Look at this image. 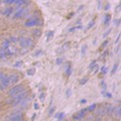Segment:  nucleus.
Listing matches in <instances>:
<instances>
[{
  "instance_id": "f257e3e1",
  "label": "nucleus",
  "mask_w": 121,
  "mask_h": 121,
  "mask_svg": "<svg viewBox=\"0 0 121 121\" xmlns=\"http://www.w3.org/2000/svg\"><path fill=\"white\" fill-rule=\"evenodd\" d=\"M26 96H27V91H26L25 89L23 91H21L20 93H18L16 94L15 96L13 97H9V99L7 100V104H10V105H12V106H17L18 104H20V102L22 100H24Z\"/></svg>"
},
{
  "instance_id": "f03ea898",
  "label": "nucleus",
  "mask_w": 121,
  "mask_h": 121,
  "mask_svg": "<svg viewBox=\"0 0 121 121\" xmlns=\"http://www.w3.org/2000/svg\"><path fill=\"white\" fill-rule=\"evenodd\" d=\"M18 43L21 48H29L32 45V40L28 39V37H25V36H20L18 37Z\"/></svg>"
},
{
  "instance_id": "7ed1b4c3",
  "label": "nucleus",
  "mask_w": 121,
  "mask_h": 121,
  "mask_svg": "<svg viewBox=\"0 0 121 121\" xmlns=\"http://www.w3.org/2000/svg\"><path fill=\"white\" fill-rule=\"evenodd\" d=\"M36 25H43V21L37 17H30L25 21V26H27V27H31V26H36Z\"/></svg>"
},
{
  "instance_id": "20e7f679",
  "label": "nucleus",
  "mask_w": 121,
  "mask_h": 121,
  "mask_svg": "<svg viewBox=\"0 0 121 121\" xmlns=\"http://www.w3.org/2000/svg\"><path fill=\"white\" fill-rule=\"evenodd\" d=\"M24 90V87L22 86V85H16V86H13L12 88H11L9 90V92H8V96L9 97H13L15 96L16 94L18 93H20L21 91H23Z\"/></svg>"
},
{
  "instance_id": "39448f33",
  "label": "nucleus",
  "mask_w": 121,
  "mask_h": 121,
  "mask_svg": "<svg viewBox=\"0 0 121 121\" xmlns=\"http://www.w3.org/2000/svg\"><path fill=\"white\" fill-rule=\"evenodd\" d=\"M28 11H29V8H27V7H25V6L20 7V8L18 9V10L16 11V12H15L14 16H13V19H18V18L23 17L24 15L28 12Z\"/></svg>"
},
{
  "instance_id": "423d86ee",
  "label": "nucleus",
  "mask_w": 121,
  "mask_h": 121,
  "mask_svg": "<svg viewBox=\"0 0 121 121\" xmlns=\"http://www.w3.org/2000/svg\"><path fill=\"white\" fill-rule=\"evenodd\" d=\"M22 114L21 113H18V112H13V113H11V114L7 117L6 120L7 121H21V120H23L22 119Z\"/></svg>"
},
{
  "instance_id": "0eeeda50",
  "label": "nucleus",
  "mask_w": 121,
  "mask_h": 121,
  "mask_svg": "<svg viewBox=\"0 0 121 121\" xmlns=\"http://www.w3.org/2000/svg\"><path fill=\"white\" fill-rule=\"evenodd\" d=\"M9 86H10L9 78H8V76H7V75H5L4 77L1 79V81H0V90H1V91H4L5 89L8 88Z\"/></svg>"
},
{
  "instance_id": "6e6552de",
  "label": "nucleus",
  "mask_w": 121,
  "mask_h": 121,
  "mask_svg": "<svg viewBox=\"0 0 121 121\" xmlns=\"http://www.w3.org/2000/svg\"><path fill=\"white\" fill-rule=\"evenodd\" d=\"M8 78H9L10 85L15 84V83H17L18 80H19V77H18V75H16V74H11V75L8 76Z\"/></svg>"
},
{
  "instance_id": "1a4fd4ad",
  "label": "nucleus",
  "mask_w": 121,
  "mask_h": 121,
  "mask_svg": "<svg viewBox=\"0 0 121 121\" xmlns=\"http://www.w3.org/2000/svg\"><path fill=\"white\" fill-rule=\"evenodd\" d=\"M29 2H30V0H16L14 4H16L17 6H19V7H23L25 5L29 4Z\"/></svg>"
},
{
  "instance_id": "9d476101",
  "label": "nucleus",
  "mask_w": 121,
  "mask_h": 121,
  "mask_svg": "<svg viewBox=\"0 0 121 121\" xmlns=\"http://www.w3.org/2000/svg\"><path fill=\"white\" fill-rule=\"evenodd\" d=\"M14 11V8H12V7H8V8H6L4 11H3V15L6 17H9L11 14H12V12Z\"/></svg>"
},
{
  "instance_id": "9b49d317",
  "label": "nucleus",
  "mask_w": 121,
  "mask_h": 121,
  "mask_svg": "<svg viewBox=\"0 0 121 121\" xmlns=\"http://www.w3.org/2000/svg\"><path fill=\"white\" fill-rule=\"evenodd\" d=\"M113 114L115 115L116 118H120V115H121V107H120V105H118L117 107L114 109V112H113Z\"/></svg>"
},
{
  "instance_id": "f8f14e48",
  "label": "nucleus",
  "mask_w": 121,
  "mask_h": 121,
  "mask_svg": "<svg viewBox=\"0 0 121 121\" xmlns=\"http://www.w3.org/2000/svg\"><path fill=\"white\" fill-rule=\"evenodd\" d=\"M111 20V15L110 14H107V15H105V19H104V25L105 26H107L109 24V22H110Z\"/></svg>"
},
{
  "instance_id": "ddd939ff",
  "label": "nucleus",
  "mask_w": 121,
  "mask_h": 121,
  "mask_svg": "<svg viewBox=\"0 0 121 121\" xmlns=\"http://www.w3.org/2000/svg\"><path fill=\"white\" fill-rule=\"evenodd\" d=\"M6 56V54H5V51L3 48H0V59H4Z\"/></svg>"
},
{
  "instance_id": "4468645a",
  "label": "nucleus",
  "mask_w": 121,
  "mask_h": 121,
  "mask_svg": "<svg viewBox=\"0 0 121 121\" xmlns=\"http://www.w3.org/2000/svg\"><path fill=\"white\" fill-rule=\"evenodd\" d=\"M10 40L9 39H5L4 41H3V43H2V48H6L7 47H8V45H10Z\"/></svg>"
},
{
  "instance_id": "2eb2a0df",
  "label": "nucleus",
  "mask_w": 121,
  "mask_h": 121,
  "mask_svg": "<svg viewBox=\"0 0 121 121\" xmlns=\"http://www.w3.org/2000/svg\"><path fill=\"white\" fill-rule=\"evenodd\" d=\"M117 69H118V64H115V65L113 66V68H112V71H111V75H114V74L116 73Z\"/></svg>"
},
{
  "instance_id": "dca6fc26",
  "label": "nucleus",
  "mask_w": 121,
  "mask_h": 121,
  "mask_svg": "<svg viewBox=\"0 0 121 121\" xmlns=\"http://www.w3.org/2000/svg\"><path fill=\"white\" fill-rule=\"evenodd\" d=\"M52 36H54V31H48V35H47V41H50V39Z\"/></svg>"
},
{
  "instance_id": "f3484780",
  "label": "nucleus",
  "mask_w": 121,
  "mask_h": 121,
  "mask_svg": "<svg viewBox=\"0 0 121 121\" xmlns=\"http://www.w3.org/2000/svg\"><path fill=\"white\" fill-rule=\"evenodd\" d=\"M26 73H27V75H29V76H32L35 73V69H28L27 71H26Z\"/></svg>"
},
{
  "instance_id": "a211bd4d",
  "label": "nucleus",
  "mask_w": 121,
  "mask_h": 121,
  "mask_svg": "<svg viewBox=\"0 0 121 121\" xmlns=\"http://www.w3.org/2000/svg\"><path fill=\"white\" fill-rule=\"evenodd\" d=\"M9 40H10V43H17V40H18V39H17V37H16V36H11Z\"/></svg>"
},
{
  "instance_id": "6ab92c4d",
  "label": "nucleus",
  "mask_w": 121,
  "mask_h": 121,
  "mask_svg": "<svg viewBox=\"0 0 121 121\" xmlns=\"http://www.w3.org/2000/svg\"><path fill=\"white\" fill-rule=\"evenodd\" d=\"M72 96V90L71 89H68L67 91H66V97L67 98H70Z\"/></svg>"
},
{
  "instance_id": "aec40b11",
  "label": "nucleus",
  "mask_w": 121,
  "mask_h": 121,
  "mask_svg": "<svg viewBox=\"0 0 121 121\" xmlns=\"http://www.w3.org/2000/svg\"><path fill=\"white\" fill-rule=\"evenodd\" d=\"M16 0H3V2L5 3V4H12V3H15Z\"/></svg>"
},
{
  "instance_id": "412c9836",
  "label": "nucleus",
  "mask_w": 121,
  "mask_h": 121,
  "mask_svg": "<svg viewBox=\"0 0 121 121\" xmlns=\"http://www.w3.org/2000/svg\"><path fill=\"white\" fill-rule=\"evenodd\" d=\"M95 108H96V104H92L91 106H89V107L87 108V110H88V111H93Z\"/></svg>"
},
{
  "instance_id": "4be33fe9",
  "label": "nucleus",
  "mask_w": 121,
  "mask_h": 121,
  "mask_svg": "<svg viewBox=\"0 0 121 121\" xmlns=\"http://www.w3.org/2000/svg\"><path fill=\"white\" fill-rule=\"evenodd\" d=\"M71 74H72V68H71V66L69 65V67L67 68V76H71Z\"/></svg>"
},
{
  "instance_id": "5701e85b",
  "label": "nucleus",
  "mask_w": 121,
  "mask_h": 121,
  "mask_svg": "<svg viewBox=\"0 0 121 121\" xmlns=\"http://www.w3.org/2000/svg\"><path fill=\"white\" fill-rule=\"evenodd\" d=\"M32 33H33V35H37V36H39L40 35V30L39 29H36V30H33L32 31Z\"/></svg>"
},
{
  "instance_id": "b1692460",
  "label": "nucleus",
  "mask_w": 121,
  "mask_h": 121,
  "mask_svg": "<svg viewBox=\"0 0 121 121\" xmlns=\"http://www.w3.org/2000/svg\"><path fill=\"white\" fill-rule=\"evenodd\" d=\"M81 27H82L81 25H79V26H75V27L70 28V29H69V31H70V32H72V31H74V30H76V29H80Z\"/></svg>"
},
{
  "instance_id": "393cba45",
  "label": "nucleus",
  "mask_w": 121,
  "mask_h": 121,
  "mask_svg": "<svg viewBox=\"0 0 121 121\" xmlns=\"http://www.w3.org/2000/svg\"><path fill=\"white\" fill-rule=\"evenodd\" d=\"M94 23H95V21H94V20L90 21V22H89V24H88V26H87V29H90V28H91V27H92V26L94 25Z\"/></svg>"
},
{
  "instance_id": "a878e982",
  "label": "nucleus",
  "mask_w": 121,
  "mask_h": 121,
  "mask_svg": "<svg viewBox=\"0 0 121 121\" xmlns=\"http://www.w3.org/2000/svg\"><path fill=\"white\" fill-rule=\"evenodd\" d=\"M102 94H103V95H105L107 98H112V94H111V93H105L104 91H103V92H102Z\"/></svg>"
},
{
  "instance_id": "bb28decb",
  "label": "nucleus",
  "mask_w": 121,
  "mask_h": 121,
  "mask_svg": "<svg viewBox=\"0 0 121 121\" xmlns=\"http://www.w3.org/2000/svg\"><path fill=\"white\" fill-rule=\"evenodd\" d=\"M55 110H56V108H55V107L51 108V109H50V111H48V116H52V113L55 112Z\"/></svg>"
},
{
  "instance_id": "cd10ccee",
  "label": "nucleus",
  "mask_w": 121,
  "mask_h": 121,
  "mask_svg": "<svg viewBox=\"0 0 121 121\" xmlns=\"http://www.w3.org/2000/svg\"><path fill=\"white\" fill-rule=\"evenodd\" d=\"M96 66H97L96 65V60H94V62L89 66V68H90V69H94V68H96Z\"/></svg>"
},
{
  "instance_id": "c85d7f7f",
  "label": "nucleus",
  "mask_w": 121,
  "mask_h": 121,
  "mask_svg": "<svg viewBox=\"0 0 121 121\" xmlns=\"http://www.w3.org/2000/svg\"><path fill=\"white\" fill-rule=\"evenodd\" d=\"M21 65H22L21 60H20V62H16V63H15V65H14V68H19Z\"/></svg>"
},
{
  "instance_id": "c756f323",
  "label": "nucleus",
  "mask_w": 121,
  "mask_h": 121,
  "mask_svg": "<svg viewBox=\"0 0 121 121\" xmlns=\"http://www.w3.org/2000/svg\"><path fill=\"white\" fill-rule=\"evenodd\" d=\"M86 48H87V45H83V48H82V56H84V54L86 52Z\"/></svg>"
},
{
  "instance_id": "7c9ffc66",
  "label": "nucleus",
  "mask_w": 121,
  "mask_h": 121,
  "mask_svg": "<svg viewBox=\"0 0 121 121\" xmlns=\"http://www.w3.org/2000/svg\"><path fill=\"white\" fill-rule=\"evenodd\" d=\"M62 63H63V59H60V58L56 59V65H60Z\"/></svg>"
},
{
  "instance_id": "2f4dec72",
  "label": "nucleus",
  "mask_w": 121,
  "mask_h": 121,
  "mask_svg": "<svg viewBox=\"0 0 121 121\" xmlns=\"http://www.w3.org/2000/svg\"><path fill=\"white\" fill-rule=\"evenodd\" d=\"M44 98H45V94H44V93H41V94H40V96H39V99H40L41 101H43Z\"/></svg>"
},
{
  "instance_id": "473e14b6",
  "label": "nucleus",
  "mask_w": 121,
  "mask_h": 121,
  "mask_svg": "<svg viewBox=\"0 0 121 121\" xmlns=\"http://www.w3.org/2000/svg\"><path fill=\"white\" fill-rule=\"evenodd\" d=\"M87 81H88V78H84V79H82V81L80 83L83 85V84H85V83H87Z\"/></svg>"
},
{
  "instance_id": "72a5a7b5",
  "label": "nucleus",
  "mask_w": 121,
  "mask_h": 121,
  "mask_svg": "<svg viewBox=\"0 0 121 121\" xmlns=\"http://www.w3.org/2000/svg\"><path fill=\"white\" fill-rule=\"evenodd\" d=\"M64 116H65V114H64V113H60V114L59 115V121L62 120V119L64 118Z\"/></svg>"
},
{
  "instance_id": "f704fd0d",
  "label": "nucleus",
  "mask_w": 121,
  "mask_h": 121,
  "mask_svg": "<svg viewBox=\"0 0 121 121\" xmlns=\"http://www.w3.org/2000/svg\"><path fill=\"white\" fill-rule=\"evenodd\" d=\"M110 31H111V29H109V30H107V31H106L105 33H104V35L103 36H106L107 35H109V33H110Z\"/></svg>"
},
{
  "instance_id": "c9c22d12",
  "label": "nucleus",
  "mask_w": 121,
  "mask_h": 121,
  "mask_svg": "<svg viewBox=\"0 0 121 121\" xmlns=\"http://www.w3.org/2000/svg\"><path fill=\"white\" fill-rule=\"evenodd\" d=\"M119 40H120V35H118V37H117V39H116V41H115V43L117 44V43H119Z\"/></svg>"
},
{
  "instance_id": "e433bc0d",
  "label": "nucleus",
  "mask_w": 121,
  "mask_h": 121,
  "mask_svg": "<svg viewBox=\"0 0 121 121\" xmlns=\"http://www.w3.org/2000/svg\"><path fill=\"white\" fill-rule=\"evenodd\" d=\"M39 104H37V103H35V110H37V109H39Z\"/></svg>"
},
{
  "instance_id": "4c0bfd02",
  "label": "nucleus",
  "mask_w": 121,
  "mask_h": 121,
  "mask_svg": "<svg viewBox=\"0 0 121 121\" xmlns=\"http://www.w3.org/2000/svg\"><path fill=\"white\" fill-rule=\"evenodd\" d=\"M115 25H119V23H120V19H118V20H115Z\"/></svg>"
},
{
  "instance_id": "58836bf2",
  "label": "nucleus",
  "mask_w": 121,
  "mask_h": 121,
  "mask_svg": "<svg viewBox=\"0 0 121 121\" xmlns=\"http://www.w3.org/2000/svg\"><path fill=\"white\" fill-rule=\"evenodd\" d=\"M40 52H41V51H40V50H39V51H37V52H35V56H39V55L40 54Z\"/></svg>"
},
{
  "instance_id": "ea45409f",
  "label": "nucleus",
  "mask_w": 121,
  "mask_h": 121,
  "mask_svg": "<svg viewBox=\"0 0 121 121\" xmlns=\"http://www.w3.org/2000/svg\"><path fill=\"white\" fill-rule=\"evenodd\" d=\"M109 8H110V5H109V4H106V6H105V9H106V10H108Z\"/></svg>"
},
{
  "instance_id": "a19ab883",
  "label": "nucleus",
  "mask_w": 121,
  "mask_h": 121,
  "mask_svg": "<svg viewBox=\"0 0 121 121\" xmlns=\"http://www.w3.org/2000/svg\"><path fill=\"white\" fill-rule=\"evenodd\" d=\"M107 43H108V40H106L105 43H103V45H102V48H105V47H106V44H107Z\"/></svg>"
},
{
  "instance_id": "79ce46f5",
  "label": "nucleus",
  "mask_w": 121,
  "mask_h": 121,
  "mask_svg": "<svg viewBox=\"0 0 121 121\" xmlns=\"http://www.w3.org/2000/svg\"><path fill=\"white\" fill-rule=\"evenodd\" d=\"M119 48H120V47H119V45H118V47H117V48H116V50H115V52H116V54H117V52H119Z\"/></svg>"
},
{
  "instance_id": "37998d69",
  "label": "nucleus",
  "mask_w": 121,
  "mask_h": 121,
  "mask_svg": "<svg viewBox=\"0 0 121 121\" xmlns=\"http://www.w3.org/2000/svg\"><path fill=\"white\" fill-rule=\"evenodd\" d=\"M86 102H87V100L86 99H83V100H81V103L83 104V103H86Z\"/></svg>"
},
{
  "instance_id": "c03bdc74",
  "label": "nucleus",
  "mask_w": 121,
  "mask_h": 121,
  "mask_svg": "<svg viewBox=\"0 0 121 121\" xmlns=\"http://www.w3.org/2000/svg\"><path fill=\"white\" fill-rule=\"evenodd\" d=\"M102 119H101V117H98V118L96 119V121H101Z\"/></svg>"
},
{
  "instance_id": "a18cd8bd",
  "label": "nucleus",
  "mask_w": 121,
  "mask_h": 121,
  "mask_svg": "<svg viewBox=\"0 0 121 121\" xmlns=\"http://www.w3.org/2000/svg\"><path fill=\"white\" fill-rule=\"evenodd\" d=\"M35 116H36V114H35L32 116V118H31V120H35Z\"/></svg>"
},
{
  "instance_id": "49530a36",
  "label": "nucleus",
  "mask_w": 121,
  "mask_h": 121,
  "mask_svg": "<svg viewBox=\"0 0 121 121\" xmlns=\"http://www.w3.org/2000/svg\"><path fill=\"white\" fill-rule=\"evenodd\" d=\"M2 1H3V0H0V3H1V2H2Z\"/></svg>"
},
{
  "instance_id": "de8ad7c7",
  "label": "nucleus",
  "mask_w": 121,
  "mask_h": 121,
  "mask_svg": "<svg viewBox=\"0 0 121 121\" xmlns=\"http://www.w3.org/2000/svg\"><path fill=\"white\" fill-rule=\"evenodd\" d=\"M78 121H81V119H80V120H78Z\"/></svg>"
},
{
  "instance_id": "09e8293b",
  "label": "nucleus",
  "mask_w": 121,
  "mask_h": 121,
  "mask_svg": "<svg viewBox=\"0 0 121 121\" xmlns=\"http://www.w3.org/2000/svg\"><path fill=\"white\" fill-rule=\"evenodd\" d=\"M0 14H1V11H0Z\"/></svg>"
}]
</instances>
